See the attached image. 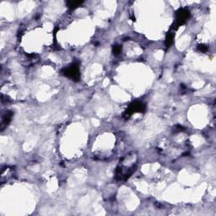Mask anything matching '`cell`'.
<instances>
[{
    "label": "cell",
    "mask_w": 216,
    "mask_h": 216,
    "mask_svg": "<svg viewBox=\"0 0 216 216\" xmlns=\"http://www.w3.org/2000/svg\"><path fill=\"white\" fill-rule=\"evenodd\" d=\"M121 52H122V47L119 45H115L112 47V53L114 55H118L121 53Z\"/></svg>",
    "instance_id": "7"
},
{
    "label": "cell",
    "mask_w": 216,
    "mask_h": 216,
    "mask_svg": "<svg viewBox=\"0 0 216 216\" xmlns=\"http://www.w3.org/2000/svg\"><path fill=\"white\" fill-rule=\"evenodd\" d=\"M146 109L145 105L141 102V101H133L132 103L130 104L129 106L128 107V108L124 112V116L126 118H129L130 116L133 115V113L136 112H143Z\"/></svg>",
    "instance_id": "3"
},
{
    "label": "cell",
    "mask_w": 216,
    "mask_h": 216,
    "mask_svg": "<svg viewBox=\"0 0 216 216\" xmlns=\"http://www.w3.org/2000/svg\"><path fill=\"white\" fill-rule=\"evenodd\" d=\"M175 17H176V20H175V22H174V25H173V28L174 29L178 28L179 26H183V25L186 23L187 20L189 19L190 12L187 9L181 8V9H179L176 12Z\"/></svg>",
    "instance_id": "2"
},
{
    "label": "cell",
    "mask_w": 216,
    "mask_h": 216,
    "mask_svg": "<svg viewBox=\"0 0 216 216\" xmlns=\"http://www.w3.org/2000/svg\"><path fill=\"white\" fill-rule=\"evenodd\" d=\"M83 3V1H68L67 2V5L69 6V8L73 10V9H76L79 6H80Z\"/></svg>",
    "instance_id": "6"
},
{
    "label": "cell",
    "mask_w": 216,
    "mask_h": 216,
    "mask_svg": "<svg viewBox=\"0 0 216 216\" xmlns=\"http://www.w3.org/2000/svg\"><path fill=\"white\" fill-rule=\"evenodd\" d=\"M173 41H174V34L171 32H168L166 37V40H165V45L167 48L172 45Z\"/></svg>",
    "instance_id": "5"
},
{
    "label": "cell",
    "mask_w": 216,
    "mask_h": 216,
    "mask_svg": "<svg viewBox=\"0 0 216 216\" xmlns=\"http://www.w3.org/2000/svg\"><path fill=\"white\" fill-rule=\"evenodd\" d=\"M12 116H13V112H7L3 115V118H2V123H1V128H2V129H3V128L10 123V121L12 119Z\"/></svg>",
    "instance_id": "4"
},
{
    "label": "cell",
    "mask_w": 216,
    "mask_h": 216,
    "mask_svg": "<svg viewBox=\"0 0 216 216\" xmlns=\"http://www.w3.org/2000/svg\"><path fill=\"white\" fill-rule=\"evenodd\" d=\"M62 73L63 76L71 79L75 82H78L80 79V68H79V65L75 63L70 64L69 67L64 68L62 70Z\"/></svg>",
    "instance_id": "1"
},
{
    "label": "cell",
    "mask_w": 216,
    "mask_h": 216,
    "mask_svg": "<svg viewBox=\"0 0 216 216\" xmlns=\"http://www.w3.org/2000/svg\"><path fill=\"white\" fill-rule=\"evenodd\" d=\"M198 49L200 52H202V53H205V52L208 51V47H207L206 45H204V44H199V45L198 46Z\"/></svg>",
    "instance_id": "8"
}]
</instances>
